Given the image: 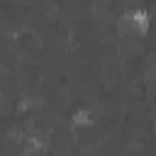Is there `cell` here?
Segmentation results:
<instances>
[{
    "label": "cell",
    "instance_id": "obj_1",
    "mask_svg": "<svg viewBox=\"0 0 156 156\" xmlns=\"http://www.w3.org/2000/svg\"><path fill=\"white\" fill-rule=\"evenodd\" d=\"M127 22H129V27H132L136 34H149L151 27H154V22H151V12H149L146 7H134V10H129Z\"/></svg>",
    "mask_w": 156,
    "mask_h": 156
}]
</instances>
